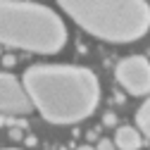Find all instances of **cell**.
I'll list each match as a JSON object with an SVG mask.
<instances>
[{"label": "cell", "mask_w": 150, "mask_h": 150, "mask_svg": "<svg viewBox=\"0 0 150 150\" xmlns=\"http://www.w3.org/2000/svg\"><path fill=\"white\" fill-rule=\"evenodd\" d=\"M33 107L52 124H76L91 117L100 100L96 74L69 64H36L24 74Z\"/></svg>", "instance_id": "1"}, {"label": "cell", "mask_w": 150, "mask_h": 150, "mask_svg": "<svg viewBox=\"0 0 150 150\" xmlns=\"http://www.w3.org/2000/svg\"><path fill=\"white\" fill-rule=\"evenodd\" d=\"M57 5L83 31L110 43H134L150 29L145 0H57Z\"/></svg>", "instance_id": "2"}, {"label": "cell", "mask_w": 150, "mask_h": 150, "mask_svg": "<svg viewBox=\"0 0 150 150\" xmlns=\"http://www.w3.org/2000/svg\"><path fill=\"white\" fill-rule=\"evenodd\" d=\"M0 43L52 55L67 43L64 22L50 7L26 0H0Z\"/></svg>", "instance_id": "3"}, {"label": "cell", "mask_w": 150, "mask_h": 150, "mask_svg": "<svg viewBox=\"0 0 150 150\" xmlns=\"http://www.w3.org/2000/svg\"><path fill=\"white\" fill-rule=\"evenodd\" d=\"M117 81L131 96H145L150 93V62L141 55L124 57L117 64Z\"/></svg>", "instance_id": "4"}, {"label": "cell", "mask_w": 150, "mask_h": 150, "mask_svg": "<svg viewBox=\"0 0 150 150\" xmlns=\"http://www.w3.org/2000/svg\"><path fill=\"white\" fill-rule=\"evenodd\" d=\"M33 110V103L24 83H19L12 74L0 71V112L5 115H29Z\"/></svg>", "instance_id": "5"}, {"label": "cell", "mask_w": 150, "mask_h": 150, "mask_svg": "<svg viewBox=\"0 0 150 150\" xmlns=\"http://www.w3.org/2000/svg\"><path fill=\"white\" fill-rule=\"evenodd\" d=\"M115 143H117L119 148H124V150H134V148H138L143 141H141V134H138L136 129H131V126H122V129H117Z\"/></svg>", "instance_id": "6"}, {"label": "cell", "mask_w": 150, "mask_h": 150, "mask_svg": "<svg viewBox=\"0 0 150 150\" xmlns=\"http://www.w3.org/2000/svg\"><path fill=\"white\" fill-rule=\"evenodd\" d=\"M136 122H138V129L150 138V98L138 107V112H136Z\"/></svg>", "instance_id": "7"}]
</instances>
